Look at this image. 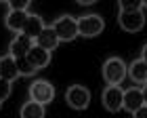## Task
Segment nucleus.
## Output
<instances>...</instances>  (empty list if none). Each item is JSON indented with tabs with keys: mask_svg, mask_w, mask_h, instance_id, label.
Returning <instances> with one entry per match:
<instances>
[{
	"mask_svg": "<svg viewBox=\"0 0 147 118\" xmlns=\"http://www.w3.org/2000/svg\"><path fill=\"white\" fill-rule=\"evenodd\" d=\"M32 44H34V40H32L30 36H25L23 32H17V36L13 38L11 44H9V55L13 59L25 57V55H28V51L32 49Z\"/></svg>",
	"mask_w": 147,
	"mask_h": 118,
	"instance_id": "6e6552de",
	"label": "nucleus"
},
{
	"mask_svg": "<svg viewBox=\"0 0 147 118\" xmlns=\"http://www.w3.org/2000/svg\"><path fill=\"white\" fill-rule=\"evenodd\" d=\"M0 2H6V0H0Z\"/></svg>",
	"mask_w": 147,
	"mask_h": 118,
	"instance_id": "bb28decb",
	"label": "nucleus"
},
{
	"mask_svg": "<svg viewBox=\"0 0 147 118\" xmlns=\"http://www.w3.org/2000/svg\"><path fill=\"white\" fill-rule=\"evenodd\" d=\"M141 2H143V6H147V0H141Z\"/></svg>",
	"mask_w": 147,
	"mask_h": 118,
	"instance_id": "393cba45",
	"label": "nucleus"
},
{
	"mask_svg": "<svg viewBox=\"0 0 147 118\" xmlns=\"http://www.w3.org/2000/svg\"><path fill=\"white\" fill-rule=\"evenodd\" d=\"M55 95H57L55 84H53L51 80H46V78H38V80H34L30 84V99L42 103V106L51 103L53 99H55Z\"/></svg>",
	"mask_w": 147,
	"mask_h": 118,
	"instance_id": "f03ea898",
	"label": "nucleus"
},
{
	"mask_svg": "<svg viewBox=\"0 0 147 118\" xmlns=\"http://www.w3.org/2000/svg\"><path fill=\"white\" fill-rule=\"evenodd\" d=\"M118 6L120 11H141L143 2L141 0H118Z\"/></svg>",
	"mask_w": 147,
	"mask_h": 118,
	"instance_id": "a211bd4d",
	"label": "nucleus"
},
{
	"mask_svg": "<svg viewBox=\"0 0 147 118\" xmlns=\"http://www.w3.org/2000/svg\"><path fill=\"white\" fill-rule=\"evenodd\" d=\"M65 101L71 110H86L90 106V91L82 84H71L65 91Z\"/></svg>",
	"mask_w": 147,
	"mask_h": 118,
	"instance_id": "39448f33",
	"label": "nucleus"
},
{
	"mask_svg": "<svg viewBox=\"0 0 147 118\" xmlns=\"http://www.w3.org/2000/svg\"><path fill=\"white\" fill-rule=\"evenodd\" d=\"M34 42L38 44V47H42V49H46V51H51V53H53V51L59 47V36L55 34V30H53V28H46V25H44V30L34 38Z\"/></svg>",
	"mask_w": 147,
	"mask_h": 118,
	"instance_id": "f8f14e48",
	"label": "nucleus"
},
{
	"mask_svg": "<svg viewBox=\"0 0 147 118\" xmlns=\"http://www.w3.org/2000/svg\"><path fill=\"white\" fill-rule=\"evenodd\" d=\"M25 57L32 61V65H34L36 70H42V68H46V65L51 63V51L38 47L36 42L32 44V49L28 51V55H25Z\"/></svg>",
	"mask_w": 147,
	"mask_h": 118,
	"instance_id": "9d476101",
	"label": "nucleus"
},
{
	"mask_svg": "<svg viewBox=\"0 0 147 118\" xmlns=\"http://www.w3.org/2000/svg\"><path fill=\"white\" fill-rule=\"evenodd\" d=\"M128 65H126L120 57H109L103 63V80L107 84H120L126 78Z\"/></svg>",
	"mask_w": 147,
	"mask_h": 118,
	"instance_id": "7ed1b4c3",
	"label": "nucleus"
},
{
	"mask_svg": "<svg viewBox=\"0 0 147 118\" xmlns=\"http://www.w3.org/2000/svg\"><path fill=\"white\" fill-rule=\"evenodd\" d=\"M17 61V70H19V76H34V72H36V68L32 65V61L28 57H19V59H15Z\"/></svg>",
	"mask_w": 147,
	"mask_h": 118,
	"instance_id": "f3484780",
	"label": "nucleus"
},
{
	"mask_svg": "<svg viewBox=\"0 0 147 118\" xmlns=\"http://www.w3.org/2000/svg\"><path fill=\"white\" fill-rule=\"evenodd\" d=\"M32 0H6V4H9V9H15V11H25L30 6Z\"/></svg>",
	"mask_w": 147,
	"mask_h": 118,
	"instance_id": "aec40b11",
	"label": "nucleus"
},
{
	"mask_svg": "<svg viewBox=\"0 0 147 118\" xmlns=\"http://www.w3.org/2000/svg\"><path fill=\"white\" fill-rule=\"evenodd\" d=\"M122 97H124V91L120 84H107L103 91V108L111 114L120 112L122 110Z\"/></svg>",
	"mask_w": 147,
	"mask_h": 118,
	"instance_id": "0eeeda50",
	"label": "nucleus"
},
{
	"mask_svg": "<svg viewBox=\"0 0 147 118\" xmlns=\"http://www.w3.org/2000/svg\"><path fill=\"white\" fill-rule=\"evenodd\" d=\"M9 95H11V80L0 78V101L9 99Z\"/></svg>",
	"mask_w": 147,
	"mask_h": 118,
	"instance_id": "6ab92c4d",
	"label": "nucleus"
},
{
	"mask_svg": "<svg viewBox=\"0 0 147 118\" xmlns=\"http://www.w3.org/2000/svg\"><path fill=\"white\" fill-rule=\"evenodd\" d=\"M44 30V21H42V17L40 15H34V13H30L28 15V21H25V25H23V34L25 36H30L32 40H34V38L40 34V32Z\"/></svg>",
	"mask_w": 147,
	"mask_h": 118,
	"instance_id": "4468645a",
	"label": "nucleus"
},
{
	"mask_svg": "<svg viewBox=\"0 0 147 118\" xmlns=\"http://www.w3.org/2000/svg\"><path fill=\"white\" fill-rule=\"evenodd\" d=\"M19 116L21 118H44V106L38 103V101H34V99H30V101H25L21 106Z\"/></svg>",
	"mask_w": 147,
	"mask_h": 118,
	"instance_id": "dca6fc26",
	"label": "nucleus"
},
{
	"mask_svg": "<svg viewBox=\"0 0 147 118\" xmlns=\"http://www.w3.org/2000/svg\"><path fill=\"white\" fill-rule=\"evenodd\" d=\"M141 91H143V101H145V106H147V84H145Z\"/></svg>",
	"mask_w": 147,
	"mask_h": 118,
	"instance_id": "b1692460",
	"label": "nucleus"
},
{
	"mask_svg": "<svg viewBox=\"0 0 147 118\" xmlns=\"http://www.w3.org/2000/svg\"><path fill=\"white\" fill-rule=\"evenodd\" d=\"M0 78H6V80H17L19 78V70H17V61L11 55L0 57Z\"/></svg>",
	"mask_w": 147,
	"mask_h": 118,
	"instance_id": "ddd939ff",
	"label": "nucleus"
},
{
	"mask_svg": "<svg viewBox=\"0 0 147 118\" xmlns=\"http://www.w3.org/2000/svg\"><path fill=\"white\" fill-rule=\"evenodd\" d=\"M78 4H84V6H88V4H95L97 0H76Z\"/></svg>",
	"mask_w": 147,
	"mask_h": 118,
	"instance_id": "4be33fe9",
	"label": "nucleus"
},
{
	"mask_svg": "<svg viewBox=\"0 0 147 118\" xmlns=\"http://www.w3.org/2000/svg\"><path fill=\"white\" fill-rule=\"evenodd\" d=\"M28 11H15V9H9V13H6L4 17V25L9 28L11 32H21L25 21H28Z\"/></svg>",
	"mask_w": 147,
	"mask_h": 118,
	"instance_id": "9b49d317",
	"label": "nucleus"
},
{
	"mask_svg": "<svg viewBox=\"0 0 147 118\" xmlns=\"http://www.w3.org/2000/svg\"><path fill=\"white\" fill-rule=\"evenodd\" d=\"M141 106H145L143 101V91L139 87H130L124 91V97H122V110H126V112H135V110H139Z\"/></svg>",
	"mask_w": 147,
	"mask_h": 118,
	"instance_id": "1a4fd4ad",
	"label": "nucleus"
},
{
	"mask_svg": "<svg viewBox=\"0 0 147 118\" xmlns=\"http://www.w3.org/2000/svg\"><path fill=\"white\" fill-rule=\"evenodd\" d=\"M51 28L59 36V42H71L78 38V19H74L71 15H63L55 19V23Z\"/></svg>",
	"mask_w": 147,
	"mask_h": 118,
	"instance_id": "f257e3e1",
	"label": "nucleus"
},
{
	"mask_svg": "<svg viewBox=\"0 0 147 118\" xmlns=\"http://www.w3.org/2000/svg\"><path fill=\"white\" fill-rule=\"evenodd\" d=\"M118 23L124 32L135 34V32H141L145 28V15H143V11H120Z\"/></svg>",
	"mask_w": 147,
	"mask_h": 118,
	"instance_id": "423d86ee",
	"label": "nucleus"
},
{
	"mask_svg": "<svg viewBox=\"0 0 147 118\" xmlns=\"http://www.w3.org/2000/svg\"><path fill=\"white\" fill-rule=\"evenodd\" d=\"M132 118H147V106H141L139 110L132 112Z\"/></svg>",
	"mask_w": 147,
	"mask_h": 118,
	"instance_id": "412c9836",
	"label": "nucleus"
},
{
	"mask_svg": "<svg viewBox=\"0 0 147 118\" xmlns=\"http://www.w3.org/2000/svg\"><path fill=\"white\" fill-rule=\"evenodd\" d=\"M105 30V21L101 15H84L78 19V36H84V38H95L99 36L101 32Z\"/></svg>",
	"mask_w": 147,
	"mask_h": 118,
	"instance_id": "20e7f679",
	"label": "nucleus"
},
{
	"mask_svg": "<svg viewBox=\"0 0 147 118\" xmlns=\"http://www.w3.org/2000/svg\"><path fill=\"white\" fill-rule=\"evenodd\" d=\"M141 59L147 63V44H145V47H143V51H141Z\"/></svg>",
	"mask_w": 147,
	"mask_h": 118,
	"instance_id": "5701e85b",
	"label": "nucleus"
},
{
	"mask_svg": "<svg viewBox=\"0 0 147 118\" xmlns=\"http://www.w3.org/2000/svg\"><path fill=\"white\" fill-rule=\"evenodd\" d=\"M0 106H2V101H0Z\"/></svg>",
	"mask_w": 147,
	"mask_h": 118,
	"instance_id": "cd10ccee",
	"label": "nucleus"
},
{
	"mask_svg": "<svg viewBox=\"0 0 147 118\" xmlns=\"http://www.w3.org/2000/svg\"><path fill=\"white\" fill-rule=\"evenodd\" d=\"M145 84H147V76H145Z\"/></svg>",
	"mask_w": 147,
	"mask_h": 118,
	"instance_id": "a878e982",
	"label": "nucleus"
},
{
	"mask_svg": "<svg viewBox=\"0 0 147 118\" xmlns=\"http://www.w3.org/2000/svg\"><path fill=\"white\" fill-rule=\"evenodd\" d=\"M126 74L130 76L132 82L137 84H145V76H147V63L143 61V59H135L130 65H128V72Z\"/></svg>",
	"mask_w": 147,
	"mask_h": 118,
	"instance_id": "2eb2a0df",
	"label": "nucleus"
}]
</instances>
